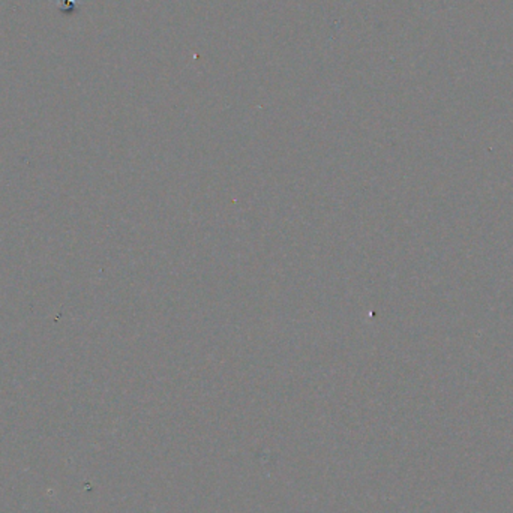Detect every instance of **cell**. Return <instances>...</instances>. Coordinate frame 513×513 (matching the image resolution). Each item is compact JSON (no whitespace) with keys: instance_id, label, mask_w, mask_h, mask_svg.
<instances>
[]
</instances>
